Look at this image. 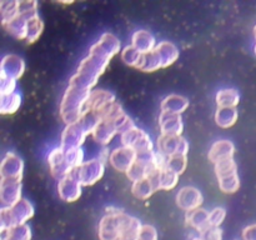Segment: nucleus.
Returning <instances> with one entry per match:
<instances>
[{
    "mask_svg": "<svg viewBox=\"0 0 256 240\" xmlns=\"http://www.w3.org/2000/svg\"><path fill=\"white\" fill-rule=\"evenodd\" d=\"M190 200H195L196 202H199V204H202V194H200L199 192H198V189H195V188H184V189L182 190V192L178 194V204H179V206L184 208L186 206V202H189ZM190 206H192V202H190Z\"/></svg>",
    "mask_w": 256,
    "mask_h": 240,
    "instance_id": "obj_1",
    "label": "nucleus"
},
{
    "mask_svg": "<svg viewBox=\"0 0 256 240\" xmlns=\"http://www.w3.org/2000/svg\"><path fill=\"white\" fill-rule=\"evenodd\" d=\"M225 218V210L216 208L214 209V212L212 214H209V224L212 226H218L219 224H222V219Z\"/></svg>",
    "mask_w": 256,
    "mask_h": 240,
    "instance_id": "obj_2",
    "label": "nucleus"
},
{
    "mask_svg": "<svg viewBox=\"0 0 256 240\" xmlns=\"http://www.w3.org/2000/svg\"><path fill=\"white\" fill-rule=\"evenodd\" d=\"M244 238L246 240H256V225H252L245 229Z\"/></svg>",
    "mask_w": 256,
    "mask_h": 240,
    "instance_id": "obj_3",
    "label": "nucleus"
},
{
    "mask_svg": "<svg viewBox=\"0 0 256 240\" xmlns=\"http://www.w3.org/2000/svg\"><path fill=\"white\" fill-rule=\"evenodd\" d=\"M255 50H256V48H255Z\"/></svg>",
    "mask_w": 256,
    "mask_h": 240,
    "instance_id": "obj_4",
    "label": "nucleus"
}]
</instances>
